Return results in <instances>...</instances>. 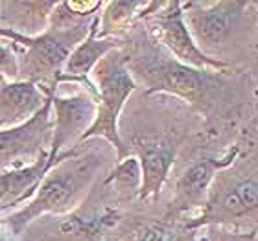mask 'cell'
I'll return each mask as SVG.
<instances>
[{"instance_id":"6da1fadb","label":"cell","mask_w":258,"mask_h":241,"mask_svg":"<svg viewBox=\"0 0 258 241\" xmlns=\"http://www.w3.org/2000/svg\"><path fill=\"white\" fill-rule=\"evenodd\" d=\"M69 156H72V153H64L59 158V164L50 168L52 172L44 175L32 203L8 217V226L13 234H21L39 215L69 214L81 192H85L100 166V158L89 153L72 160H64Z\"/></svg>"},{"instance_id":"7a4b0ae2","label":"cell","mask_w":258,"mask_h":241,"mask_svg":"<svg viewBox=\"0 0 258 241\" xmlns=\"http://www.w3.org/2000/svg\"><path fill=\"white\" fill-rule=\"evenodd\" d=\"M92 70L98 81L100 102L96 103L94 122L81 134L80 140H87L91 136H105L118 149V158L122 160L127 155V151L120 140L116 122H118L122 105L135 89V81L127 70V57L120 54H107L102 61H98V64Z\"/></svg>"},{"instance_id":"3957f363","label":"cell","mask_w":258,"mask_h":241,"mask_svg":"<svg viewBox=\"0 0 258 241\" xmlns=\"http://www.w3.org/2000/svg\"><path fill=\"white\" fill-rule=\"evenodd\" d=\"M87 32H89L87 24L81 22L69 24L67 21H59L57 26L50 28V32L41 33L37 37H26L11 30H0V35L13 39L28 48L22 70L28 72V79L24 81L33 83L50 72H57L67 63L70 52L83 41Z\"/></svg>"},{"instance_id":"277c9868","label":"cell","mask_w":258,"mask_h":241,"mask_svg":"<svg viewBox=\"0 0 258 241\" xmlns=\"http://www.w3.org/2000/svg\"><path fill=\"white\" fill-rule=\"evenodd\" d=\"M245 2H210L188 4V32L201 52L214 50L232 33Z\"/></svg>"},{"instance_id":"5b68a950","label":"cell","mask_w":258,"mask_h":241,"mask_svg":"<svg viewBox=\"0 0 258 241\" xmlns=\"http://www.w3.org/2000/svg\"><path fill=\"white\" fill-rule=\"evenodd\" d=\"M166 11H162L157 17V28H159V39L162 44L172 52L181 64H186L196 70H223L227 68V63L218 59H212L209 55L201 52L196 46L192 35H190L184 15L181 11V2H172L164 4Z\"/></svg>"},{"instance_id":"8992f818","label":"cell","mask_w":258,"mask_h":241,"mask_svg":"<svg viewBox=\"0 0 258 241\" xmlns=\"http://www.w3.org/2000/svg\"><path fill=\"white\" fill-rule=\"evenodd\" d=\"M50 103L55 107V123H54V140L52 149L48 153L50 168H54V160L63 145L76 140L78 136L91 127L96 116V103L87 94L76 96H55L54 89L50 92Z\"/></svg>"},{"instance_id":"52a82bcc","label":"cell","mask_w":258,"mask_h":241,"mask_svg":"<svg viewBox=\"0 0 258 241\" xmlns=\"http://www.w3.org/2000/svg\"><path fill=\"white\" fill-rule=\"evenodd\" d=\"M177 144L173 136H142L135 140L133 147L140 166L139 195L142 201L159 193L173 164Z\"/></svg>"},{"instance_id":"ba28073f","label":"cell","mask_w":258,"mask_h":241,"mask_svg":"<svg viewBox=\"0 0 258 241\" xmlns=\"http://www.w3.org/2000/svg\"><path fill=\"white\" fill-rule=\"evenodd\" d=\"M146 77L151 91L172 92L188 102H199L216 87L214 75L210 72L190 68L179 61H159L151 64Z\"/></svg>"},{"instance_id":"9c48e42d","label":"cell","mask_w":258,"mask_h":241,"mask_svg":"<svg viewBox=\"0 0 258 241\" xmlns=\"http://www.w3.org/2000/svg\"><path fill=\"white\" fill-rule=\"evenodd\" d=\"M41 219V234H30L28 241H98L111 215L107 212L80 208L70 214Z\"/></svg>"},{"instance_id":"30bf717a","label":"cell","mask_w":258,"mask_h":241,"mask_svg":"<svg viewBox=\"0 0 258 241\" xmlns=\"http://www.w3.org/2000/svg\"><path fill=\"white\" fill-rule=\"evenodd\" d=\"M50 96L43 109L35 116L17 127L0 131V166H10L11 162L32 153H43V142L50 133Z\"/></svg>"},{"instance_id":"8fae6325","label":"cell","mask_w":258,"mask_h":241,"mask_svg":"<svg viewBox=\"0 0 258 241\" xmlns=\"http://www.w3.org/2000/svg\"><path fill=\"white\" fill-rule=\"evenodd\" d=\"M48 98L32 81H13L0 85V131L17 127L35 116Z\"/></svg>"},{"instance_id":"7c38bea8","label":"cell","mask_w":258,"mask_h":241,"mask_svg":"<svg viewBox=\"0 0 258 241\" xmlns=\"http://www.w3.org/2000/svg\"><path fill=\"white\" fill-rule=\"evenodd\" d=\"M258 204V184L254 173L251 177H243L232 184L216 192L214 199L210 201L209 208L196 225L207 221H223L232 217H243L249 212H254Z\"/></svg>"},{"instance_id":"4fadbf2b","label":"cell","mask_w":258,"mask_h":241,"mask_svg":"<svg viewBox=\"0 0 258 241\" xmlns=\"http://www.w3.org/2000/svg\"><path fill=\"white\" fill-rule=\"evenodd\" d=\"M50 172V158L44 151L30 166L0 173V210L15 206L37 192L44 175Z\"/></svg>"},{"instance_id":"5bb4252c","label":"cell","mask_w":258,"mask_h":241,"mask_svg":"<svg viewBox=\"0 0 258 241\" xmlns=\"http://www.w3.org/2000/svg\"><path fill=\"white\" fill-rule=\"evenodd\" d=\"M238 149H232L223 158H201L181 175L177 182V204L181 208H188L194 203H198L207 192L210 181L214 179V173L231 166L236 158Z\"/></svg>"},{"instance_id":"9a60e30c","label":"cell","mask_w":258,"mask_h":241,"mask_svg":"<svg viewBox=\"0 0 258 241\" xmlns=\"http://www.w3.org/2000/svg\"><path fill=\"white\" fill-rule=\"evenodd\" d=\"M98 19H94L89 28V37L81 41L72 52H70L69 59L64 63V74L59 75L61 79H83L87 74L91 72L102 61L105 55L118 46L116 39H96L98 32Z\"/></svg>"},{"instance_id":"2e32d148","label":"cell","mask_w":258,"mask_h":241,"mask_svg":"<svg viewBox=\"0 0 258 241\" xmlns=\"http://www.w3.org/2000/svg\"><path fill=\"white\" fill-rule=\"evenodd\" d=\"M131 241H177V232L166 223L144 221L133 230Z\"/></svg>"},{"instance_id":"e0dca14e","label":"cell","mask_w":258,"mask_h":241,"mask_svg":"<svg viewBox=\"0 0 258 241\" xmlns=\"http://www.w3.org/2000/svg\"><path fill=\"white\" fill-rule=\"evenodd\" d=\"M148 4H150V2H111V4H107L105 19H103L105 32H107L109 28L118 26L122 22L129 21V19L137 13L139 8H146Z\"/></svg>"},{"instance_id":"ac0fdd59","label":"cell","mask_w":258,"mask_h":241,"mask_svg":"<svg viewBox=\"0 0 258 241\" xmlns=\"http://www.w3.org/2000/svg\"><path fill=\"white\" fill-rule=\"evenodd\" d=\"M116 181L125 188H137V184H140V166L137 156H127L122 158V162L118 164V168L113 172V175L107 179V182Z\"/></svg>"},{"instance_id":"d6986e66","label":"cell","mask_w":258,"mask_h":241,"mask_svg":"<svg viewBox=\"0 0 258 241\" xmlns=\"http://www.w3.org/2000/svg\"><path fill=\"white\" fill-rule=\"evenodd\" d=\"M19 66H17V59L15 55L11 54V50H8L6 46L0 44V72L10 75H17L19 72Z\"/></svg>"},{"instance_id":"ffe728a7","label":"cell","mask_w":258,"mask_h":241,"mask_svg":"<svg viewBox=\"0 0 258 241\" xmlns=\"http://www.w3.org/2000/svg\"><path fill=\"white\" fill-rule=\"evenodd\" d=\"M0 241H2V239H0Z\"/></svg>"}]
</instances>
